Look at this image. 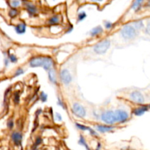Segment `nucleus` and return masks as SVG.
<instances>
[{
	"label": "nucleus",
	"mask_w": 150,
	"mask_h": 150,
	"mask_svg": "<svg viewBox=\"0 0 150 150\" xmlns=\"http://www.w3.org/2000/svg\"><path fill=\"white\" fill-rule=\"evenodd\" d=\"M57 105H58L59 106L62 107V108H63V109L66 110V107L65 106L64 103H63V102H62V100L60 99V98H57Z\"/></svg>",
	"instance_id": "29"
},
{
	"label": "nucleus",
	"mask_w": 150,
	"mask_h": 150,
	"mask_svg": "<svg viewBox=\"0 0 150 150\" xmlns=\"http://www.w3.org/2000/svg\"><path fill=\"white\" fill-rule=\"evenodd\" d=\"M7 125H8V127L9 128V129H13V126H14V123H13V120L8 121Z\"/></svg>",
	"instance_id": "32"
},
{
	"label": "nucleus",
	"mask_w": 150,
	"mask_h": 150,
	"mask_svg": "<svg viewBox=\"0 0 150 150\" xmlns=\"http://www.w3.org/2000/svg\"><path fill=\"white\" fill-rule=\"evenodd\" d=\"M101 120L108 125H112L116 123V116L114 111L108 110L101 115Z\"/></svg>",
	"instance_id": "4"
},
{
	"label": "nucleus",
	"mask_w": 150,
	"mask_h": 150,
	"mask_svg": "<svg viewBox=\"0 0 150 150\" xmlns=\"http://www.w3.org/2000/svg\"><path fill=\"white\" fill-rule=\"evenodd\" d=\"M145 33H146V34L150 36V22H149L148 24H147L146 27Z\"/></svg>",
	"instance_id": "31"
},
{
	"label": "nucleus",
	"mask_w": 150,
	"mask_h": 150,
	"mask_svg": "<svg viewBox=\"0 0 150 150\" xmlns=\"http://www.w3.org/2000/svg\"><path fill=\"white\" fill-rule=\"evenodd\" d=\"M25 7L27 13H28L29 15H30V16H35L38 13L37 8H36L35 5H34L33 4L27 2L25 3Z\"/></svg>",
	"instance_id": "9"
},
{
	"label": "nucleus",
	"mask_w": 150,
	"mask_h": 150,
	"mask_svg": "<svg viewBox=\"0 0 150 150\" xmlns=\"http://www.w3.org/2000/svg\"><path fill=\"white\" fill-rule=\"evenodd\" d=\"M41 143H42V139H41V138H40V137H38L35 140V146L37 147L38 146L40 145Z\"/></svg>",
	"instance_id": "30"
},
{
	"label": "nucleus",
	"mask_w": 150,
	"mask_h": 150,
	"mask_svg": "<svg viewBox=\"0 0 150 150\" xmlns=\"http://www.w3.org/2000/svg\"><path fill=\"white\" fill-rule=\"evenodd\" d=\"M49 24L50 25H56L60 22V18L59 16H54L49 19Z\"/></svg>",
	"instance_id": "18"
},
{
	"label": "nucleus",
	"mask_w": 150,
	"mask_h": 150,
	"mask_svg": "<svg viewBox=\"0 0 150 150\" xmlns=\"http://www.w3.org/2000/svg\"><path fill=\"white\" fill-rule=\"evenodd\" d=\"M71 111L75 116L79 118H84L86 115V109L83 105H80L79 103H74L72 106Z\"/></svg>",
	"instance_id": "5"
},
{
	"label": "nucleus",
	"mask_w": 150,
	"mask_h": 150,
	"mask_svg": "<svg viewBox=\"0 0 150 150\" xmlns=\"http://www.w3.org/2000/svg\"><path fill=\"white\" fill-rule=\"evenodd\" d=\"M13 100L15 104H18L19 103V101H20V95L18 92H16L15 94H14V97H13Z\"/></svg>",
	"instance_id": "23"
},
{
	"label": "nucleus",
	"mask_w": 150,
	"mask_h": 150,
	"mask_svg": "<svg viewBox=\"0 0 150 150\" xmlns=\"http://www.w3.org/2000/svg\"><path fill=\"white\" fill-rule=\"evenodd\" d=\"M110 47V41L108 39L104 40V41H100L97 43L93 47V51L95 53L98 54H105L108 49Z\"/></svg>",
	"instance_id": "3"
},
{
	"label": "nucleus",
	"mask_w": 150,
	"mask_h": 150,
	"mask_svg": "<svg viewBox=\"0 0 150 150\" xmlns=\"http://www.w3.org/2000/svg\"><path fill=\"white\" fill-rule=\"evenodd\" d=\"M105 27L107 30H110V29H111L113 27V24L112 22H110V21H106L105 23Z\"/></svg>",
	"instance_id": "28"
},
{
	"label": "nucleus",
	"mask_w": 150,
	"mask_h": 150,
	"mask_svg": "<svg viewBox=\"0 0 150 150\" xmlns=\"http://www.w3.org/2000/svg\"><path fill=\"white\" fill-rule=\"evenodd\" d=\"M79 144H80V145L84 146L86 147V150H91V149H90V148H89L88 145V144H86V140H85V138H83V135H80V140H79Z\"/></svg>",
	"instance_id": "20"
},
{
	"label": "nucleus",
	"mask_w": 150,
	"mask_h": 150,
	"mask_svg": "<svg viewBox=\"0 0 150 150\" xmlns=\"http://www.w3.org/2000/svg\"><path fill=\"white\" fill-rule=\"evenodd\" d=\"M22 74H24V70H23V69L18 68L16 70V71L15 72V74H14V77H18V76L21 75Z\"/></svg>",
	"instance_id": "26"
},
{
	"label": "nucleus",
	"mask_w": 150,
	"mask_h": 150,
	"mask_svg": "<svg viewBox=\"0 0 150 150\" xmlns=\"http://www.w3.org/2000/svg\"><path fill=\"white\" fill-rule=\"evenodd\" d=\"M11 138L16 146L21 145L22 141V135L18 132H13L11 135Z\"/></svg>",
	"instance_id": "10"
},
{
	"label": "nucleus",
	"mask_w": 150,
	"mask_h": 150,
	"mask_svg": "<svg viewBox=\"0 0 150 150\" xmlns=\"http://www.w3.org/2000/svg\"><path fill=\"white\" fill-rule=\"evenodd\" d=\"M121 35L125 40H132L137 36V30L132 27V25L127 24L124 26L121 30Z\"/></svg>",
	"instance_id": "2"
},
{
	"label": "nucleus",
	"mask_w": 150,
	"mask_h": 150,
	"mask_svg": "<svg viewBox=\"0 0 150 150\" xmlns=\"http://www.w3.org/2000/svg\"><path fill=\"white\" fill-rule=\"evenodd\" d=\"M18 12L16 8H12L11 11H9V16L11 18H15L17 15H18Z\"/></svg>",
	"instance_id": "21"
},
{
	"label": "nucleus",
	"mask_w": 150,
	"mask_h": 150,
	"mask_svg": "<svg viewBox=\"0 0 150 150\" xmlns=\"http://www.w3.org/2000/svg\"><path fill=\"white\" fill-rule=\"evenodd\" d=\"M129 98H130V99L133 102L137 104H140V105L144 103V101H145L144 95L142 94L141 92L138 91H132L130 93V95H129Z\"/></svg>",
	"instance_id": "7"
},
{
	"label": "nucleus",
	"mask_w": 150,
	"mask_h": 150,
	"mask_svg": "<svg viewBox=\"0 0 150 150\" xmlns=\"http://www.w3.org/2000/svg\"><path fill=\"white\" fill-rule=\"evenodd\" d=\"M114 112L116 122L125 123L129 119V114L127 111L123 110H116V111H114Z\"/></svg>",
	"instance_id": "6"
},
{
	"label": "nucleus",
	"mask_w": 150,
	"mask_h": 150,
	"mask_svg": "<svg viewBox=\"0 0 150 150\" xmlns=\"http://www.w3.org/2000/svg\"><path fill=\"white\" fill-rule=\"evenodd\" d=\"M55 118H56V120H57L58 122H60V121H62V117H61V115L60 114V113H56L55 114Z\"/></svg>",
	"instance_id": "33"
},
{
	"label": "nucleus",
	"mask_w": 150,
	"mask_h": 150,
	"mask_svg": "<svg viewBox=\"0 0 150 150\" xmlns=\"http://www.w3.org/2000/svg\"><path fill=\"white\" fill-rule=\"evenodd\" d=\"M29 65L32 68L43 67L48 71L50 69L54 68L55 63L52 57L48 56H38L32 57L29 62Z\"/></svg>",
	"instance_id": "1"
},
{
	"label": "nucleus",
	"mask_w": 150,
	"mask_h": 150,
	"mask_svg": "<svg viewBox=\"0 0 150 150\" xmlns=\"http://www.w3.org/2000/svg\"><path fill=\"white\" fill-rule=\"evenodd\" d=\"M143 1H144V0H135V2H133V4H132V9L135 11L139 10V8H141V5H142Z\"/></svg>",
	"instance_id": "19"
},
{
	"label": "nucleus",
	"mask_w": 150,
	"mask_h": 150,
	"mask_svg": "<svg viewBox=\"0 0 150 150\" xmlns=\"http://www.w3.org/2000/svg\"><path fill=\"white\" fill-rule=\"evenodd\" d=\"M11 5H12V7L13 8H18V7L20 5V1L19 0H12V2H11Z\"/></svg>",
	"instance_id": "25"
},
{
	"label": "nucleus",
	"mask_w": 150,
	"mask_h": 150,
	"mask_svg": "<svg viewBox=\"0 0 150 150\" xmlns=\"http://www.w3.org/2000/svg\"><path fill=\"white\" fill-rule=\"evenodd\" d=\"M148 5H149V6H150V0H149V2H148Z\"/></svg>",
	"instance_id": "36"
},
{
	"label": "nucleus",
	"mask_w": 150,
	"mask_h": 150,
	"mask_svg": "<svg viewBox=\"0 0 150 150\" xmlns=\"http://www.w3.org/2000/svg\"><path fill=\"white\" fill-rule=\"evenodd\" d=\"M40 99H41V100L43 102H47V95L44 92H41V95H40Z\"/></svg>",
	"instance_id": "27"
},
{
	"label": "nucleus",
	"mask_w": 150,
	"mask_h": 150,
	"mask_svg": "<svg viewBox=\"0 0 150 150\" xmlns=\"http://www.w3.org/2000/svg\"><path fill=\"white\" fill-rule=\"evenodd\" d=\"M76 127H77V129H80V130H83V131H87L88 130L89 132H90L91 135H93V136H95V137L98 136V134L96 133V131H94L93 129H91V127H89L85 126V125H80V124H76Z\"/></svg>",
	"instance_id": "11"
},
{
	"label": "nucleus",
	"mask_w": 150,
	"mask_h": 150,
	"mask_svg": "<svg viewBox=\"0 0 150 150\" xmlns=\"http://www.w3.org/2000/svg\"><path fill=\"white\" fill-rule=\"evenodd\" d=\"M87 17V15H86V12H84V11H83V12L80 13L78 14V16H77V21H83V20H84L85 18Z\"/></svg>",
	"instance_id": "22"
},
{
	"label": "nucleus",
	"mask_w": 150,
	"mask_h": 150,
	"mask_svg": "<svg viewBox=\"0 0 150 150\" xmlns=\"http://www.w3.org/2000/svg\"><path fill=\"white\" fill-rule=\"evenodd\" d=\"M8 59H9V60L11 62V63H16V62H17V60H18L16 56L14 55V54H9V56H8Z\"/></svg>",
	"instance_id": "24"
},
{
	"label": "nucleus",
	"mask_w": 150,
	"mask_h": 150,
	"mask_svg": "<svg viewBox=\"0 0 150 150\" xmlns=\"http://www.w3.org/2000/svg\"><path fill=\"white\" fill-rule=\"evenodd\" d=\"M100 147H101V144H98L97 147H96V150H100Z\"/></svg>",
	"instance_id": "34"
},
{
	"label": "nucleus",
	"mask_w": 150,
	"mask_h": 150,
	"mask_svg": "<svg viewBox=\"0 0 150 150\" xmlns=\"http://www.w3.org/2000/svg\"><path fill=\"white\" fill-rule=\"evenodd\" d=\"M102 32H103V28H102L101 26H98V27H94V28L91 31L90 34L91 36H92V37H95V36H97L99 35V34H101Z\"/></svg>",
	"instance_id": "16"
},
{
	"label": "nucleus",
	"mask_w": 150,
	"mask_h": 150,
	"mask_svg": "<svg viewBox=\"0 0 150 150\" xmlns=\"http://www.w3.org/2000/svg\"><path fill=\"white\" fill-rule=\"evenodd\" d=\"M48 77L49 80L53 84H57V76H56V72L54 70V68L50 69L48 71Z\"/></svg>",
	"instance_id": "13"
},
{
	"label": "nucleus",
	"mask_w": 150,
	"mask_h": 150,
	"mask_svg": "<svg viewBox=\"0 0 150 150\" xmlns=\"http://www.w3.org/2000/svg\"><path fill=\"white\" fill-rule=\"evenodd\" d=\"M147 110V107L141 106L133 110V114L135 116H141Z\"/></svg>",
	"instance_id": "14"
},
{
	"label": "nucleus",
	"mask_w": 150,
	"mask_h": 150,
	"mask_svg": "<svg viewBox=\"0 0 150 150\" xmlns=\"http://www.w3.org/2000/svg\"><path fill=\"white\" fill-rule=\"evenodd\" d=\"M92 1H96V2H102L103 0H92Z\"/></svg>",
	"instance_id": "35"
},
{
	"label": "nucleus",
	"mask_w": 150,
	"mask_h": 150,
	"mask_svg": "<svg viewBox=\"0 0 150 150\" xmlns=\"http://www.w3.org/2000/svg\"><path fill=\"white\" fill-rule=\"evenodd\" d=\"M60 78L62 83L65 85H69L71 83L72 77L68 69H63L60 73Z\"/></svg>",
	"instance_id": "8"
},
{
	"label": "nucleus",
	"mask_w": 150,
	"mask_h": 150,
	"mask_svg": "<svg viewBox=\"0 0 150 150\" xmlns=\"http://www.w3.org/2000/svg\"><path fill=\"white\" fill-rule=\"evenodd\" d=\"M15 30L17 34H24L26 32V24H24V23H21V24H18V25L15 27Z\"/></svg>",
	"instance_id": "15"
},
{
	"label": "nucleus",
	"mask_w": 150,
	"mask_h": 150,
	"mask_svg": "<svg viewBox=\"0 0 150 150\" xmlns=\"http://www.w3.org/2000/svg\"><path fill=\"white\" fill-rule=\"evenodd\" d=\"M96 128L99 132H102V133H104V132H110V131H112V129H114L113 127L108 125H96Z\"/></svg>",
	"instance_id": "12"
},
{
	"label": "nucleus",
	"mask_w": 150,
	"mask_h": 150,
	"mask_svg": "<svg viewBox=\"0 0 150 150\" xmlns=\"http://www.w3.org/2000/svg\"><path fill=\"white\" fill-rule=\"evenodd\" d=\"M132 25L136 30H141V29L144 28V22H143L142 20H136V21H134L133 22H132Z\"/></svg>",
	"instance_id": "17"
}]
</instances>
